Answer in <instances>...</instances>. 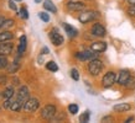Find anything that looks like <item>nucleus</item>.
<instances>
[{
	"instance_id": "1",
	"label": "nucleus",
	"mask_w": 135,
	"mask_h": 123,
	"mask_svg": "<svg viewBox=\"0 0 135 123\" xmlns=\"http://www.w3.org/2000/svg\"><path fill=\"white\" fill-rule=\"evenodd\" d=\"M103 69V63L102 60H99V59H92L89 60L88 63V71H89L90 75H93V76H97Z\"/></svg>"
},
{
	"instance_id": "41",
	"label": "nucleus",
	"mask_w": 135,
	"mask_h": 123,
	"mask_svg": "<svg viewBox=\"0 0 135 123\" xmlns=\"http://www.w3.org/2000/svg\"><path fill=\"white\" fill-rule=\"evenodd\" d=\"M15 1H21V0H15Z\"/></svg>"
},
{
	"instance_id": "24",
	"label": "nucleus",
	"mask_w": 135,
	"mask_h": 123,
	"mask_svg": "<svg viewBox=\"0 0 135 123\" xmlns=\"http://www.w3.org/2000/svg\"><path fill=\"white\" fill-rule=\"evenodd\" d=\"M46 68H47L49 70H51V71H57V70H58L57 64H56L53 60L47 62V63H46Z\"/></svg>"
},
{
	"instance_id": "16",
	"label": "nucleus",
	"mask_w": 135,
	"mask_h": 123,
	"mask_svg": "<svg viewBox=\"0 0 135 123\" xmlns=\"http://www.w3.org/2000/svg\"><path fill=\"white\" fill-rule=\"evenodd\" d=\"M63 29H65L66 33L68 35V37H71V38L77 37L78 32H77V30L74 29L73 26H71V25H68V24H63Z\"/></svg>"
},
{
	"instance_id": "8",
	"label": "nucleus",
	"mask_w": 135,
	"mask_h": 123,
	"mask_svg": "<svg viewBox=\"0 0 135 123\" xmlns=\"http://www.w3.org/2000/svg\"><path fill=\"white\" fill-rule=\"evenodd\" d=\"M90 32H92V35L95 37H104L107 33V30L105 27L103 26V25L100 24H94L93 26H92V30H90Z\"/></svg>"
},
{
	"instance_id": "22",
	"label": "nucleus",
	"mask_w": 135,
	"mask_h": 123,
	"mask_svg": "<svg viewBox=\"0 0 135 123\" xmlns=\"http://www.w3.org/2000/svg\"><path fill=\"white\" fill-rule=\"evenodd\" d=\"M89 118H90V111L87 110L86 112H83L82 115H81V117H79V122L87 123V122H89Z\"/></svg>"
},
{
	"instance_id": "27",
	"label": "nucleus",
	"mask_w": 135,
	"mask_h": 123,
	"mask_svg": "<svg viewBox=\"0 0 135 123\" xmlns=\"http://www.w3.org/2000/svg\"><path fill=\"white\" fill-rule=\"evenodd\" d=\"M38 17H40L44 22H49V21H50V15L47 14V12H45V11L40 12V14H38Z\"/></svg>"
},
{
	"instance_id": "23",
	"label": "nucleus",
	"mask_w": 135,
	"mask_h": 123,
	"mask_svg": "<svg viewBox=\"0 0 135 123\" xmlns=\"http://www.w3.org/2000/svg\"><path fill=\"white\" fill-rule=\"evenodd\" d=\"M8 65H9V60H8V58H6V55L0 54V69H4Z\"/></svg>"
},
{
	"instance_id": "26",
	"label": "nucleus",
	"mask_w": 135,
	"mask_h": 123,
	"mask_svg": "<svg viewBox=\"0 0 135 123\" xmlns=\"http://www.w3.org/2000/svg\"><path fill=\"white\" fill-rule=\"evenodd\" d=\"M19 16L22 17V19H29V12H27V10H26V8H21L20 10H19Z\"/></svg>"
},
{
	"instance_id": "2",
	"label": "nucleus",
	"mask_w": 135,
	"mask_h": 123,
	"mask_svg": "<svg viewBox=\"0 0 135 123\" xmlns=\"http://www.w3.org/2000/svg\"><path fill=\"white\" fill-rule=\"evenodd\" d=\"M57 113L56 106L55 105H46L41 110V117L44 119H52Z\"/></svg>"
},
{
	"instance_id": "38",
	"label": "nucleus",
	"mask_w": 135,
	"mask_h": 123,
	"mask_svg": "<svg viewBox=\"0 0 135 123\" xmlns=\"http://www.w3.org/2000/svg\"><path fill=\"white\" fill-rule=\"evenodd\" d=\"M128 3L130 5H135V0H128Z\"/></svg>"
},
{
	"instance_id": "11",
	"label": "nucleus",
	"mask_w": 135,
	"mask_h": 123,
	"mask_svg": "<svg viewBox=\"0 0 135 123\" xmlns=\"http://www.w3.org/2000/svg\"><path fill=\"white\" fill-rule=\"evenodd\" d=\"M67 8L71 11H82V10H84L86 5L83 3H81V1H70L67 4Z\"/></svg>"
},
{
	"instance_id": "5",
	"label": "nucleus",
	"mask_w": 135,
	"mask_h": 123,
	"mask_svg": "<svg viewBox=\"0 0 135 123\" xmlns=\"http://www.w3.org/2000/svg\"><path fill=\"white\" fill-rule=\"evenodd\" d=\"M115 82H117V75H115L114 71H108V73H105V75H104L102 79L103 86L107 87V89H108V87H112Z\"/></svg>"
},
{
	"instance_id": "10",
	"label": "nucleus",
	"mask_w": 135,
	"mask_h": 123,
	"mask_svg": "<svg viewBox=\"0 0 135 123\" xmlns=\"http://www.w3.org/2000/svg\"><path fill=\"white\" fill-rule=\"evenodd\" d=\"M130 71L129 70H120V73H119V76H118V79H117V82H118L119 85H123V86H125V84L128 82V80L130 79Z\"/></svg>"
},
{
	"instance_id": "3",
	"label": "nucleus",
	"mask_w": 135,
	"mask_h": 123,
	"mask_svg": "<svg viewBox=\"0 0 135 123\" xmlns=\"http://www.w3.org/2000/svg\"><path fill=\"white\" fill-rule=\"evenodd\" d=\"M38 106H40V101H38V98L29 97V100H27V101L25 102V105H24V110L26 111V112H29V113H32V112H35V111H37Z\"/></svg>"
},
{
	"instance_id": "6",
	"label": "nucleus",
	"mask_w": 135,
	"mask_h": 123,
	"mask_svg": "<svg viewBox=\"0 0 135 123\" xmlns=\"http://www.w3.org/2000/svg\"><path fill=\"white\" fill-rule=\"evenodd\" d=\"M97 54H98L97 52L89 49V51H84V52H77V53H76V58L82 62H87V60L95 59V58H97Z\"/></svg>"
},
{
	"instance_id": "28",
	"label": "nucleus",
	"mask_w": 135,
	"mask_h": 123,
	"mask_svg": "<svg viewBox=\"0 0 135 123\" xmlns=\"http://www.w3.org/2000/svg\"><path fill=\"white\" fill-rule=\"evenodd\" d=\"M68 111H70V113H72V115H76L78 112V106L74 105V103H71L70 106H68Z\"/></svg>"
},
{
	"instance_id": "18",
	"label": "nucleus",
	"mask_w": 135,
	"mask_h": 123,
	"mask_svg": "<svg viewBox=\"0 0 135 123\" xmlns=\"http://www.w3.org/2000/svg\"><path fill=\"white\" fill-rule=\"evenodd\" d=\"M130 108L131 107L129 103H118V105H115V106L113 107V110H114L115 112H128Z\"/></svg>"
},
{
	"instance_id": "19",
	"label": "nucleus",
	"mask_w": 135,
	"mask_h": 123,
	"mask_svg": "<svg viewBox=\"0 0 135 123\" xmlns=\"http://www.w3.org/2000/svg\"><path fill=\"white\" fill-rule=\"evenodd\" d=\"M14 35L10 31H1L0 32V42H6V41H12Z\"/></svg>"
},
{
	"instance_id": "4",
	"label": "nucleus",
	"mask_w": 135,
	"mask_h": 123,
	"mask_svg": "<svg viewBox=\"0 0 135 123\" xmlns=\"http://www.w3.org/2000/svg\"><path fill=\"white\" fill-rule=\"evenodd\" d=\"M98 16H99V14L97 11H84L79 15L78 21H79L81 24H88V22H90V21L95 20Z\"/></svg>"
},
{
	"instance_id": "14",
	"label": "nucleus",
	"mask_w": 135,
	"mask_h": 123,
	"mask_svg": "<svg viewBox=\"0 0 135 123\" xmlns=\"http://www.w3.org/2000/svg\"><path fill=\"white\" fill-rule=\"evenodd\" d=\"M24 105L25 103L22 102V101H20L19 98H16V100H14V101H12L11 106H10L9 110H11L12 112H19V111H21L22 108H24Z\"/></svg>"
},
{
	"instance_id": "39",
	"label": "nucleus",
	"mask_w": 135,
	"mask_h": 123,
	"mask_svg": "<svg viewBox=\"0 0 135 123\" xmlns=\"http://www.w3.org/2000/svg\"><path fill=\"white\" fill-rule=\"evenodd\" d=\"M131 121H134V117H129V118H128V119H127V123L131 122Z\"/></svg>"
},
{
	"instance_id": "7",
	"label": "nucleus",
	"mask_w": 135,
	"mask_h": 123,
	"mask_svg": "<svg viewBox=\"0 0 135 123\" xmlns=\"http://www.w3.org/2000/svg\"><path fill=\"white\" fill-rule=\"evenodd\" d=\"M49 37L50 40H51V42L53 43V46H61L62 43H63V37H62L61 33H58V30L57 29H53L51 32L49 33Z\"/></svg>"
},
{
	"instance_id": "37",
	"label": "nucleus",
	"mask_w": 135,
	"mask_h": 123,
	"mask_svg": "<svg viewBox=\"0 0 135 123\" xmlns=\"http://www.w3.org/2000/svg\"><path fill=\"white\" fill-rule=\"evenodd\" d=\"M4 100V91H0V101Z\"/></svg>"
},
{
	"instance_id": "25",
	"label": "nucleus",
	"mask_w": 135,
	"mask_h": 123,
	"mask_svg": "<svg viewBox=\"0 0 135 123\" xmlns=\"http://www.w3.org/2000/svg\"><path fill=\"white\" fill-rule=\"evenodd\" d=\"M125 87H127V89H130V90L135 89V78L134 76H130V79H129L128 82L125 84Z\"/></svg>"
},
{
	"instance_id": "21",
	"label": "nucleus",
	"mask_w": 135,
	"mask_h": 123,
	"mask_svg": "<svg viewBox=\"0 0 135 123\" xmlns=\"http://www.w3.org/2000/svg\"><path fill=\"white\" fill-rule=\"evenodd\" d=\"M14 94H15V91H14V87H12V86H9V87H6V90L4 91V100L14 97Z\"/></svg>"
},
{
	"instance_id": "32",
	"label": "nucleus",
	"mask_w": 135,
	"mask_h": 123,
	"mask_svg": "<svg viewBox=\"0 0 135 123\" xmlns=\"http://www.w3.org/2000/svg\"><path fill=\"white\" fill-rule=\"evenodd\" d=\"M9 8L14 10V11H16V5H15V0H9Z\"/></svg>"
},
{
	"instance_id": "17",
	"label": "nucleus",
	"mask_w": 135,
	"mask_h": 123,
	"mask_svg": "<svg viewBox=\"0 0 135 123\" xmlns=\"http://www.w3.org/2000/svg\"><path fill=\"white\" fill-rule=\"evenodd\" d=\"M6 69H8V73H10V74L16 73L17 70L20 69V64H19L17 59H16V60H14L12 63H9V65L6 66Z\"/></svg>"
},
{
	"instance_id": "12",
	"label": "nucleus",
	"mask_w": 135,
	"mask_h": 123,
	"mask_svg": "<svg viewBox=\"0 0 135 123\" xmlns=\"http://www.w3.org/2000/svg\"><path fill=\"white\" fill-rule=\"evenodd\" d=\"M14 44L12 43H5V42H0V54H4V55H9L11 54Z\"/></svg>"
},
{
	"instance_id": "36",
	"label": "nucleus",
	"mask_w": 135,
	"mask_h": 123,
	"mask_svg": "<svg viewBox=\"0 0 135 123\" xmlns=\"http://www.w3.org/2000/svg\"><path fill=\"white\" fill-rule=\"evenodd\" d=\"M12 85H19V84H20V82H19V79L17 78H12Z\"/></svg>"
},
{
	"instance_id": "29",
	"label": "nucleus",
	"mask_w": 135,
	"mask_h": 123,
	"mask_svg": "<svg viewBox=\"0 0 135 123\" xmlns=\"http://www.w3.org/2000/svg\"><path fill=\"white\" fill-rule=\"evenodd\" d=\"M71 78L73 79V80H79V73H78L77 69H72L71 70Z\"/></svg>"
},
{
	"instance_id": "40",
	"label": "nucleus",
	"mask_w": 135,
	"mask_h": 123,
	"mask_svg": "<svg viewBox=\"0 0 135 123\" xmlns=\"http://www.w3.org/2000/svg\"><path fill=\"white\" fill-rule=\"evenodd\" d=\"M42 0H35V3H41Z\"/></svg>"
},
{
	"instance_id": "15",
	"label": "nucleus",
	"mask_w": 135,
	"mask_h": 123,
	"mask_svg": "<svg viewBox=\"0 0 135 123\" xmlns=\"http://www.w3.org/2000/svg\"><path fill=\"white\" fill-rule=\"evenodd\" d=\"M26 46H27L26 36H21L20 41H19V47H17V53H19V55H22V53L26 51Z\"/></svg>"
},
{
	"instance_id": "20",
	"label": "nucleus",
	"mask_w": 135,
	"mask_h": 123,
	"mask_svg": "<svg viewBox=\"0 0 135 123\" xmlns=\"http://www.w3.org/2000/svg\"><path fill=\"white\" fill-rule=\"evenodd\" d=\"M44 8H45V10L51 11V12H53V14L57 12V8L55 6V4H53L51 0H45V1H44Z\"/></svg>"
},
{
	"instance_id": "33",
	"label": "nucleus",
	"mask_w": 135,
	"mask_h": 123,
	"mask_svg": "<svg viewBox=\"0 0 135 123\" xmlns=\"http://www.w3.org/2000/svg\"><path fill=\"white\" fill-rule=\"evenodd\" d=\"M8 82V78L5 75H0V85H5Z\"/></svg>"
},
{
	"instance_id": "30",
	"label": "nucleus",
	"mask_w": 135,
	"mask_h": 123,
	"mask_svg": "<svg viewBox=\"0 0 135 123\" xmlns=\"http://www.w3.org/2000/svg\"><path fill=\"white\" fill-rule=\"evenodd\" d=\"M14 24H15V21L12 20V19H10V20H5V22H4V27H5V29L12 27V26H14Z\"/></svg>"
},
{
	"instance_id": "31",
	"label": "nucleus",
	"mask_w": 135,
	"mask_h": 123,
	"mask_svg": "<svg viewBox=\"0 0 135 123\" xmlns=\"http://www.w3.org/2000/svg\"><path fill=\"white\" fill-rule=\"evenodd\" d=\"M128 15H129V16L135 17V5H131L130 8L128 9Z\"/></svg>"
},
{
	"instance_id": "13",
	"label": "nucleus",
	"mask_w": 135,
	"mask_h": 123,
	"mask_svg": "<svg viewBox=\"0 0 135 123\" xmlns=\"http://www.w3.org/2000/svg\"><path fill=\"white\" fill-rule=\"evenodd\" d=\"M90 49L97 52V53H103L104 51L107 49V43L105 42H93L92 46H90Z\"/></svg>"
},
{
	"instance_id": "9",
	"label": "nucleus",
	"mask_w": 135,
	"mask_h": 123,
	"mask_svg": "<svg viewBox=\"0 0 135 123\" xmlns=\"http://www.w3.org/2000/svg\"><path fill=\"white\" fill-rule=\"evenodd\" d=\"M30 97V91H29V87L27 86H20L19 87V91H17V97L20 101H22V102H26L27 100H29Z\"/></svg>"
},
{
	"instance_id": "35",
	"label": "nucleus",
	"mask_w": 135,
	"mask_h": 123,
	"mask_svg": "<svg viewBox=\"0 0 135 123\" xmlns=\"http://www.w3.org/2000/svg\"><path fill=\"white\" fill-rule=\"evenodd\" d=\"M41 53L42 54H49L50 53L49 48H47V47H44V48H42V51H41Z\"/></svg>"
},
{
	"instance_id": "34",
	"label": "nucleus",
	"mask_w": 135,
	"mask_h": 123,
	"mask_svg": "<svg viewBox=\"0 0 135 123\" xmlns=\"http://www.w3.org/2000/svg\"><path fill=\"white\" fill-rule=\"evenodd\" d=\"M5 20H6V19H5L4 16H0V29H3V27H4Z\"/></svg>"
}]
</instances>
